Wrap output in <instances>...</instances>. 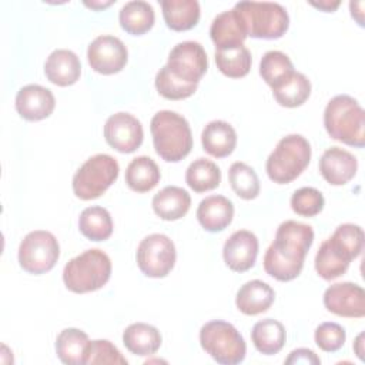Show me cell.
<instances>
[{
	"mask_svg": "<svg viewBox=\"0 0 365 365\" xmlns=\"http://www.w3.org/2000/svg\"><path fill=\"white\" fill-rule=\"evenodd\" d=\"M314 242V230L308 224L287 220L279 224L272 244L264 255L265 272L282 282L297 278L308 250Z\"/></svg>",
	"mask_w": 365,
	"mask_h": 365,
	"instance_id": "obj_1",
	"label": "cell"
},
{
	"mask_svg": "<svg viewBox=\"0 0 365 365\" xmlns=\"http://www.w3.org/2000/svg\"><path fill=\"white\" fill-rule=\"evenodd\" d=\"M364 248V231L356 224H341L327 238L315 255V271L327 281L344 275L352 259L359 257Z\"/></svg>",
	"mask_w": 365,
	"mask_h": 365,
	"instance_id": "obj_2",
	"label": "cell"
},
{
	"mask_svg": "<svg viewBox=\"0 0 365 365\" xmlns=\"http://www.w3.org/2000/svg\"><path fill=\"white\" fill-rule=\"evenodd\" d=\"M324 125L331 138L346 145H365V113L348 94L332 97L324 110Z\"/></svg>",
	"mask_w": 365,
	"mask_h": 365,
	"instance_id": "obj_3",
	"label": "cell"
},
{
	"mask_svg": "<svg viewBox=\"0 0 365 365\" xmlns=\"http://www.w3.org/2000/svg\"><path fill=\"white\" fill-rule=\"evenodd\" d=\"M155 153L168 163H178L192 148V133L188 121L175 111L163 110L150 123Z\"/></svg>",
	"mask_w": 365,
	"mask_h": 365,
	"instance_id": "obj_4",
	"label": "cell"
},
{
	"mask_svg": "<svg viewBox=\"0 0 365 365\" xmlns=\"http://www.w3.org/2000/svg\"><path fill=\"white\" fill-rule=\"evenodd\" d=\"M111 277V259L98 250H86L71 258L63 269V281L68 291L76 294L93 292L103 288Z\"/></svg>",
	"mask_w": 365,
	"mask_h": 365,
	"instance_id": "obj_5",
	"label": "cell"
},
{
	"mask_svg": "<svg viewBox=\"0 0 365 365\" xmlns=\"http://www.w3.org/2000/svg\"><path fill=\"white\" fill-rule=\"evenodd\" d=\"M311 161V145L301 134L282 137L275 150L267 158L265 170L271 181L288 184L308 167Z\"/></svg>",
	"mask_w": 365,
	"mask_h": 365,
	"instance_id": "obj_6",
	"label": "cell"
},
{
	"mask_svg": "<svg viewBox=\"0 0 365 365\" xmlns=\"http://www.w3.org/2000/svg\"><path fill=\"white\" fill-rule=\"evenodd\" d=\"M234 9L241 16L250 37L275 40L282 37L289 27L288 13L279 3L240 1Z\"/></svg>",
	"mask_w": 365,
	"mask_h": 365,
	"instance_id": "obj_7",
	"label": "cell"
},
{
	"mask_svg": "<svg viewBox=\"0 0 365 365\" xmlns=\"http://www.w3.org/2000/svg\"><path fill=\"white\" fill-rule=\"evenodd\" d=\"M202 349L221 365H235L244 361L247 345L238 329L225 321L215 319L200 329Z\"/></svg>",
	"mask_w": 365,
	"mask_h": 365,
	"instance_id": "obj_8",
	"label": "cell"
},
{
	"mask_svg": "<svg viewBox=\"0 0 365 365\" xmlns=\"http://www.w3.org/2000/svg\"><path fill=\"white\" fill-rule=\"evenodd\" d=\"M118 163L108 154L90 157L73 177V192L77 198L88 201L104 194L117 180Z\"/></svg>",
	"mask_w": 365,
	"mask_h": 365,
	"instance_id": "obj_9",
	"label": "cell"
},
{
	"mask_svg": "<svg viewBox=\"0 0 365 365\" xmlns=\"http://www.w3.org/2000/svg\"><path fill=\"white\" fill-rule=\"evenodd\" d=\"M58 257L60 245L50 231H31L19 245V264L29 274L40 275L51 271Z\"/></svg>",
	"mask_w": 365,
	"mask_h": 365,
	"instance_id": "obj_10",
	"label": "cell"
},
{
	"mask_svg": "<svg viewBox=\"0 0 365 365\" xmlns=\"http://www.w3.org/2000/svg\"><path fill=\"white\" fill-rule=\"evenodd\" d=\"M137 265L150 278H164L174 268L177 252L174 242L164 234H150L137 248Z\"/></svg>",
	"mask_w": 365,
	"mask_h": 365,
	"instance_id": "obj_11",
	"label": "cell"
},
{
	"mask_svg": "<svg viewBox=\"0 0 365 365\" xmlns=\"http://www.w3.org/2000/svg\"><path fill=\"white\" fill-rule=\"evenodd\" d=\"M164 68L174 78L185 84L198 86L208 68L207 53L198 41H181L170 51Z\"/></svg>",
	"mask_w": 365,
	"mask_h": 365,
	"instance_id": "obj_12",
	"label": "cell"
},
{
	"mask_svg": "<svg viewBox=\"0 0 365 365\" xmlns=\"http://www.w3.org/2000/svg\"><path fill=\"white\" fill-rule=\"evenodd\" d=\"M90 67L104 76L121 71L128 60L125 44L115 36L103 34L96 37L87 48Z\"/></svg>",
	"mask_w": 365,
	"mask_h": 365,
	"instance_id": "obj_13",
	"label": "cell"
},
{
	"mask_svg": "<svg viewBox=\"0 0 365 365\" xmlns=\"http://www.w3.org/2000/svg\"><path fill=\"white\" fill-rule=\"evenodd\" d=\"M104 138L118 153L130 154L143 144V125L128 113H115L104 124Z\"/></svg>",
	"mask_w": 365,
	"mask_h": 365,
	"instance_id": "obj_14",
	"label": "cell"
},
{
	"mask_svg": "<svg viewBox=\"0 0 365 365\" xmlns=\"http://www.w3.org/2000/svg\"><path fill=\"white\" fill-rule=\"evenodd\" d=\"M325 308L339 317L362 318L365 315V291L354 282H338L324 292Z\"/></svg>",
	"mask_w": 365,
	"mask_h": 365,
	"instance_id": "obj_15",
	"label": "cell"
},
{
	"mask_svg": "<svg viewBox=\"0 0 365 365\" xmlns=\"http://www.w3.org/2000/svg\"><path fill=\"white\" fill-rule=\"evenodd\" d=\"M257 255L258 238L248 230H238L232 232L222 248L224 262L235 272H245L252 268Z\"/></svg>",
	"mask_w": 365,
	"mask_h": 365,
	"instance_id": "obj_16",
	"label": "cell"
},
{
	"mask_svg": "<svg viewBox=\"0 0 365 365\" xmlns=\"http://www.w3.org/2000/svg\"><path fill=\"white\" fill-rule=\"evenodd\" d=\"M56 106L53 93L38 84H27L16 94V110L27 121L47 118Z\"/></svg>",
	"mask_w": 365,
	"mask_h": 365,
	"instance_id": "obj_17",
	"label": "cell"
},
{
	"mask_svg": "<svg viewBox=\"0 0 365 365\" xmlns=\"http://www.w3.org/2000/svg\"><path fill=\"white\" fill-rule=\"evenodd\" d=\"M358 170V161L349 151L331 147L319 158V173L331 185H344L354 178Z\"/></svg>",
	"mask_w": 365,
	"mask_h": 365,
	"instance_id": "obj_18",
	"label": "cell"
},
{
	"mask_svg": "<svg viewBox=\"0 0 365 365\" xmlns=\"http://www.w3.org/2000/svg\"><path fill=\"white\" fill-rule=\"evenodd\" d=\"M210 36L217 50L244 44V40L248 37L244 21L235 9L222 11L214 17Z\"/></svg>",
	"mask_w": 365,
	"mask_h": 365,
	"instance_id": "obj_19",
	"label": "cell"
},
{
	"mask_svg": "<svg viewBox=\"0 0 365 365\" xmlns=\"http://www.w3.org/2000/svg\"><path fill=\"white\" fill-rule=\"evenodd\" d=\"M44 74L50 83L60 87H67L80 78L81 63L77 54L71 50L58 48L47 57Z\"/></svg>",
	"mask_w": 365,
	"mask_h": 365,
	"instance_id": "obj_20",
	"label": "cell"
},
{
	"mask_svg": "<svg viewBox=\"0 0 365 365\" xmlns=\"http://www.w3.org/2000/svg\"><path fill=\"white\" fill-rule=\"evenodd\" d=\"M234 217V205L224 195L205 197L198 208L197 218L201 227L210 232H218L225 230Z\"/></svg>",
	"mask_w": 365,
	"mask_h": 365,
	"instance_id": "obj_21",
	"label": "cell"
},
{
	"mask_svg": "<svg viewBox=\"0 0 365 365\" xmlns=\"http://www.w3.org/2000/svg\"><path fill=\"white\" fill-rule=\"evenodd\" d=\"M275 299L274 289L261 279L245 282L237 292L235 305L245 315H258L269 309Z\"/></svg>",
	"mask_w": 365,
	"mask_h": 365,
	"instance_id": "obj_22",
	"label": "cell"
},
{
	"mask_svg": "<svg viewBox=\"0 0 365 365\" xmlns=\"http://www.w3.org/2000/svg\"><path fill=\"white\" fill-rule=\"evenodd\" d=\"M151 205L161 220L175 221L188 212L191 197L188 191L181 187L167 185L153 197Z\"/></svg>",
	"mask_w": 365,
	"mask_h": 365,
	"instance_id": "obj_23",
	"label": "cell"
},
{
	"mask_svg": "<svg viewBox=\"0 0 365 365\" xmlns=\"http://www.w3.org/2000/svg\"><path fill=\"white\" fill-rule=\"evenodd\" d=\"M201 143L210 155L224 158L234 151L237 145V133L227 121L214 120L204 127Z\"/></svg>",
	"mask_w": 365,
	"mask_h": 365,
	"instance_id": "obj_24",
	"label": "cell"
},
{
	"mask_svg": "<svg viewBox=\"0 0 365 365\" xmlns=\"http://www.w3.org/2000/svg\"><path fill=\"white\" fill-rule=\"evenodd\" d=\"M123 344L134 355L150 356L161 346V334L150 324L134 322L124 329Z\"/></svg>",
	"mask_w": 365,
	"mask_h": 365,
	"instance_id": "obj_25",
	"label": "cell"
},
{
	"mask_svg": "<svg viewBox=\"0 0 365 365\" xmlns=\"http://www.w3.org/2000/svg\"><path fill=\"white\" fill-rule=\"evenodd\" d=\"M163 17L168 29L185 31L197 26L200 20V3L197 0H161Z\"/></svg>",
	"mask_w": 365,
	"mask_h": 365,
	"instance_id": "obj_26",
	"label": "cell"
},
{
	"mask_svg": "<svg viewBox=\"0 0 365 365\" xmlns=\"http://www.w3.org/2000/svg\"><path fill=\"white\" fill-rule=\"evenodd\" d=\"M88 335L77 328H66L56 338V352L61 362L68 365H84L87 358Z\"/></svg>",
	"mask_w": 365,
	"mask_h": 365,
	"instance_id": "obj_27",
	"label": "cell"
},
{
	"mask_svg": "<svg viewBox=\"0 0 365 365\" xmlns=\"http://www.w3.org/2000/svg\"><path fill=\"white\" fill-rule=\"evenodd\" d=\"M251 339L258 352L264 355H274L284 348L287 334L284 325L279 321L265 318L254 324Z\"/></svg>",
	"mask_w": 365,
	"mask_h": 365,
	"instance_id": "obj_28",
	"label": "cell"
},
{
	"mask_svg": "<svg viewBox=\"0 0 365 365\" xmlns=\"http://www.w3.org/2000/svg\"><path fill=\"white\" fill-rule=\"evenodd\" d=\"M120 26L124 31L133 36H141L151 30L154 26L155 14L150 3L143 0H134L125 3L118 14Z\"/></svg>",
	"mask_w": 365,
	"mask_h": 365,
	"instance_id": "obj_29",
	"label": "cell"
},
{
	"mask_svg": "<svg viewBox=\"0 0 365 365\" xmlns=\"http://www.w3.org/2000/svg\"><path fill=\"white\" fill-rule=\"evenodd\" d=\"M161 174L155 161L147 155L131 160L125 170V182L135 192L151 191L160 181Z\"/></svg>",
	"mask_w": 365,
	"mask_h": 365,
	"instance_id": "obj_30",
	"label": "cell"
},
{
	"mask_svg": "<svg viewBox=\"0 0 365 365\" xmlns=\"http://www.w3.org/2000/svg\"><path fill=\"white\" fill-rule=\"evenodd\" d=\"M272 94L277 103L282 107H299L311 94V81L305 74L294 71L289 77L272 87Z\"/></svg>",
	"mask_w": 365,
	"mask_h": 365,
	"instance_id": "obj_31",
	"label": "cell"
},
{
	"mask_svg": "<svg viewBox=\"0 0 365 365\" xmlns=\"http://www.w3.org/2000/svg\"><path fill=\"white\" fill-rule=\"evenodd\" d=\"M80 232L91 241H104L113 234V220L110 212L98 205L87 207L78 218Z\"/></svg>",
	"mask_w": 365,
	"mask_h": 365,
	"instance_id": "obj_32",
	"label": "cell"
},
{
	"mask_svg": "<svg viewBox=\"0 0 365 365\" xmlns=\"http://www.w3.org/2000/svg\"><path fill=\"white\" fill-rule=\"evenodd\" d=\"M185 182L195 192L211 191L221 182V170L211 160L197 158L185 171Z\"/></svg>",
	"mask_w": 365,
	"mask_h": 365,
	"instance_id": "obj_33",
	"label": "cell"
},
{
	"mask_svg": "<svg viewBox=\"0 0 365 365\" xmlns=\"http://www.w3.org/2000/svg\"><path fill=\"white\" fill-rule=\"evenodd\" d=\"M251 53L244 44L215 50V64L218 70L231 78L247 76L251 68Z\"/></svg>",
	"mask_w": 365,
	"mask_h": 365,
	"instance_id": "obj_34",
	"label": "cell"
},
{
	"mask_svg": "<svg viewBox=\"0 0 365 365\" xmlns=\"http://www.w3.org/2000/svg\"><path fill=\"white\" fill-rule=\"evenodd\" d=\"M228 180L234 192L242 200H254L259 194V180L252 167L245 163H232L228 170Z\"/></svg>",
	"mask_w": 365,
	"mask_h": 365,
	"instance_id": "obj_35",
	"label": "cell"
},
{
	"mask_svg": "<svg viewBox=\"0 0 365 365\" xmlns=\"http://www.w3.org/2000/svg\"><path fill=\"white\" fill-rule=\"evenodd\" d=\"M294 71L289 57L278 50L267 51L259 63V74L271 88L289 77Z\"/></svg>",
	"mask_w": 365,
	"mask_h": 365,
	"instance_id": "obj_36",
	"label": "cell"
},
{
	"mask_svg": "<svg viewBox=\"0 0 365 365\" xmlns=\"http://www.w3.org/2000/svg\"><path fill=\"white\" fill-rule=\"evenodd\" d=\"M324 205V195L314 187L298 188L291 197V208L301 217H314L322 211Z\"/></svg>",
	"mask_w": 365,
	"mask_h": 365,
	"instance_id": "obj_37",
	"label": "cell"
},
{
	"mask_svg": "<svg viewBox=\"0 0 365 365\" xmlns=\"http://www.w3.org/2000/svg\"><path fill=\"white\" fill-rule=\"evenodd\" d=\"M198 86L185 84L173 76L167 73L164 67L160 68V71L155 76V88L157 91L168 100H182L190 96H192L197 91Z\"/></svg>",
	"mask_w": 365,
	"mask_h": 365,
	"instance_id": "obj_38",
	"label": "cell"
},
{
	"mask_svg": "<svg viewBox=\"0 0 365 365\" xmlns=\"http://www.w3.org/2000/svg\"><path fill=\"white\" fill-rule=\"evenodd\" d=\"M86 364H114L127 365V359L121 355L115 345L108 339H94L90 341L87 346Z\"/></svg>",
	"mask_w": 365,
	"mask_h": 365,
	"instance_id": "obj_39",
	"label": "cell"
},
{
	"mask_svg": "<svg viewBox=\"0 0 365 365\" xmlns=\"http://www.w3.org/2000/svg\"><path fill=\"white\" fill-rule=\"evenodd\" d=\"M315 344L325 352H335L341 349L346 339V332L342 325L336 322H322L315 329Z\"/></svg>",
	"mask_w": 365,
	"mask_h": 365,
	"instance_id": "obj_40",
	"label": "cell"
},
{
	"mask_svg": "<svg viewBox=\"0 0 365 365\" xmlns=\"http://www.w3.org/2000/svg\"><path fill=\"white\" fill-rule=\"evenodd\" d=\"M319 362H321V359L315 355V352L311 349H307V348L294 349L289 354V356L285 359V364H305V365L315 364V365H318Z\"/></svg>",
	"mask_w": 365,
	"mask_h": 365,
	"instance_id": "obj_41",
	"label": "cell"
},
{
	"mask_svg": "<svg viewBox=\"0 0 365 365\" xmlns=\"http://www.w3.org/2000/svg\"><path fill=\"white\" fill-rule=\"evenodd\" d=\"M311 4L319 10H324V11H334L341 3L339 1H319V3H315V1H311Z\"/></svg>",
	"mask_w": 365,
	"mask_h": 365,
	"instance_id": "obj_42",
	"label": "cell"
},
{
	"mask_svg": "<svg viewBox=\"0 0 365 365\" xmlns=\"http://www.w3.org/2000/svg\"><path fill=\"white\" fill-rule=\"evenodd\" d=\"M362 339H364V334H359L355 339V344H354V348H355V352L356 355L359 356V359H364V348H362Z\"/></svg>",
	"mask_w": 365,
	"mask_h": 365,
	"instance_id": "obj_43",
	"label": "cell"
},
{
	"mask_svg": "<svg viewBox=\"0 0 365 365\" xmlns=\"http://www.w3.org/2000/svg\"><path fill=\"white\" fill-rule=\"evenodd\" d=\"M87 7H91V9H104V7H108V6H111L113 4V1H107V3H88V1H86L84 3Z\"/></svg>",
	"mask_w": 365,
	"mask_h": 365,
	"instance_id": "obj_44",
	"label": "cell"
}]
</instances>
